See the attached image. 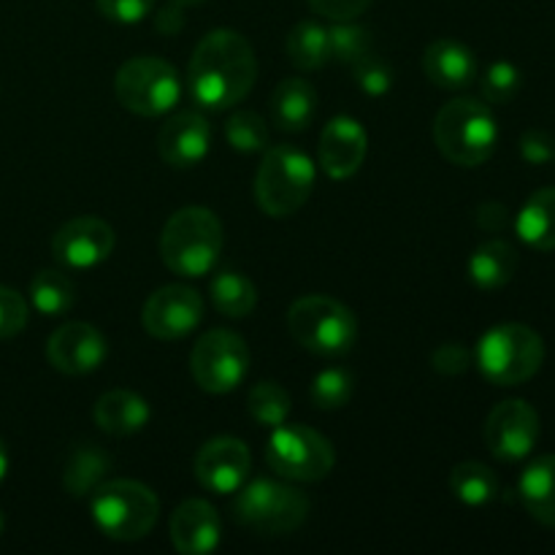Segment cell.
Instances as JSON below:
<instances>
[{
  "instance_id": "cell-1",
  "label": "cell",
  "mask_w": 555,
  "mask_h": 555,
  "mask_svg": "<svg viewBox=\"0 0 555 555\" xmlns=\"http://www.w3.org/2000/svg\"><path fill=\"white\" fill-rule=\"evenodd\" d=\"M258 76V60L236 30H211L190 60V95L209 112H225L247 98Z\"/></svg>"
},
{
  "instance_id": "cell-2",
  "label": "cell",
  "mask_w": 555,
  "mask_h": 555,
  "mask_svg": "<svg viewBox=\"0 0 555 555\" xmlns=\"http://www.w3.org/2000/svg\"><path fill=\"white\" fill-rule=\"evenodd\" d=\"M434 141L450 163L475 168L493 155L499 125L488 103L455 98L439 108L434 119Z\"/></svg>"
},
{
  "instance_id": "cell-3",
  "label": "cell",
  "mask_w": 555,
  "mask_h": 555,
  "mask_svg": "<svg viewBox=\"0 0 555 555\" xmlns=\"http://www.w3.org/2000/svg\"><path fill=\"white\" fill-rule=\"evenodd\" d=\"M222 225L215 211L184 206L166 222L160 236L163 263L179 276H204L222 253Z\"/></svg>"
},
{
  "instance_id": "cell-4",
  "label": "cell",
  "mask_w": 555,
  "mask_h": 555,
  "mask_svg": "<svg viewBox=\"0 0 555 555\" xmlns=\"http://www.w3.org/2000/svg\"><path fill=\"white\" fill-rule=\"evenodd\" d=\"M92 518L101 534L114 542L144 540L160 518L155 491L135 480L101 482L92 491Z\"/></svg>"
},
{
  "instance_id": "cell-5",
  "label": "cell",
  "mask_w": 555,
  "mask_h": 555,
  "mask_svg": "<svg viewBox=\"0 0 555 555\" xmlns=\"http://www.w3.org/2000/svg\"><path fill=\"white\" fill-rule=\"evenodd\" d=\"M287 328L298 345L323 358L345 356L358 339L356 314L331 296L298 298L287 312Z\"/></svg>"
},
{
  "instance_id": "cell-6",
  "label": "cell",
  "mask_w": 555,
  "mask_h": 555,
  "mask_svg": "<svg viewBox=\"0 0 555 555\" xmlns=\"http://www.w3.org/2000/svg\"><path fill=\"white\" fill-rule=\"evenodd\" d=\"M233 515L242 526L263 537H285L304 526L309 515V499L293 486L258 477L236 491Z\"/></svg>"
},
{
  "instance_id": "cell-7",
  "label": "cell",
  "mask_w": 555,
  "mask_h": 555,
  "mask_svg": "<svg viewBox=\"0 0 555 555\" xmlns=\"http://www.w3.org/2000/svg\"><path fill=\"white\" fill-rule=\"evenodd\" d=\"M314 188V166L301 150L271 146L255 177V198L269 217H291L309 201Z\"/></svg>"
},
{
  "instance_id": "cell-8",
  "label": "cell",
  "mask_w": 555,
  "mask_h": 555,
  "mask_svg": "<svg viewBox=\"0 0 555 555\" xmlns=\"http://www.w3.org/2000/svg\"><path fill=\"white\" fill-rule=\"evenodd\" d=\"M545 361V345L534 328L520 323L496 325L477 345V366L493 385H520Z\"/></svg>"
},
{
  "instance_id": "cell-9",
  "label": "cell",
  "mask_w": 555,
  "mask_h": 555,
  "mask_svg": "<svg viewBox=\"0 0 555 555\" xmlns=\"http://www.w3.org/2000/svg\"><path fill=\"white\" fill-rule=\"evenodd\" d=\"M266 461L280 477L293 482H318L331 475L336 464L334 444L309 426L271 428Z\"/></svg>"
},
{
  "instance_id": "cell-10",
  "label": "cell",
  "mask_w": 555,
  "mask_h": 555,
  "mask_svg": "<svg viewBox=\"0 0 555 555\" xmlns=\"http://www.w3.org/2000/svg\"><path fill=\"white\" fill-rule=\"evenodd\" d=\"M117 98L128 112L139 117H160L177 106L182 85L173 70L160 57H133L117 70Z\"/></svg>"
},
{
  "instance_id": "cell-11",
  "label": "cell",
  "mask_w": 555,
  "mask_h": 555,
  "mask_svg": "<svg viewBox=\"0 0 555 555\" xmlns=\"http://www.w3.org/2000/svg\"><path fill=\"white\" fill-rule=\"evenodd\" d=\"M190 372L206 393H231L249 374V347L233 331H209L193 347Z\"/></svg>"
},
{
  "instance_id": "cell-12",
  "label": "cell",
  "mask_w": 555,
  "mask_h": 555,
  "mask_svg": "<svg viewBox=\"0 0 555 555\" xmlns=\"http://www.w3.org/2000/svg\"><path fill=\"white\" fill-rule=\"evenodd\" d=\"M204 320V301L193 287L166 285L152 293L141 312L146 334L160 341H179Z\"/></svg>"
},
{
  "instance_id": "cell-13",
  "label": "cell",
  "mask_w": 555,
  "mask_h": 555,
  "mask_svg": "<svg viewBox=\"0 0 555 555\" xmlns=\"http://www.w3.org/2000/svg\"><path fill=\"white\" fill-rule=\"evenodd\" d=\"M540 439V415L529 401L509 399L493 406L486 423V444L499 461H524Z\"/></svg>"
},
{
  "instance_id": "cell-14",
  "label": "cell",
  "mask_w": 555,
  "mask_h": 555,
  "mask_svg": "<svg viewBox=\"0 0 555 555\" xmlns=\"http://www.w3.org/2000/svg\"><path fill=\"white\" fill-rule=\"evenodd\" d=\"M114 231L98 217H76L65 222L52 238V255L60 266L87 271L101 266L114 253Z\"/></svg>"
},
{
  "instance_id": "cell-15",
  "label": "cell",
  "mask_w": 555,
  "mask_h": 555,
  "mask_svg": "<svg viewBox=\"0 0 555 555\" xmlns=\"http://www.w3.org/2000/svg\"><path fill=\"white\" fill-rule=\"evenodd\" d=\"M253 455L236 437L209 439L195 455V477L204 488L215 493H236L249 480Z\"/></svg>"
},
{
  "instance_id": "cell-16",
  "label": "cell",
  "mask_w": 555,
  "mask_h": 555,
  "mask_svg": "<svg viewBox=\"0 0 555 555\" xmlns=\"http://www.w3.org/2000/svg\"><path fill=\"white\" fill-rule=\"evenodd\" d=\"M106 339L90 323H65L49 336L47 358L57 372L68 377L90 374L106 361Z\"/></svg>"
},
{
  "instance_id": "cell-17",
  "label": "cell",
  "mask_w": 555,
  "mask_h": 555,
  "mask_svg": "<svg viewBox=\"0 0 555 555\" xmlns=\"http://www.w3.org/2000/svg\"><path fill=\"white\" fill-rule=\"evenodd\" d=\"M369 139L361 122L352 117H334L323 128L318 146L320 168L331 179H350L366 160Z\"/></svg>"
},
{
  "instance_id": "cell-18",
  "label": "cell",
  "mask_w": 555,
  "mask_h": 555,
  "mask_svg": "<svg viewBox=\"0 0 555 555\" xmlns=\"http://www.w3.org/2000/svg\"><path fill=\"white\" fill-rule=\"evenodd\" d=\"M211 128L204 114L179 112L168 119L157 135V150L160 157L173 168H193L209 155Z\"/></svg>"
},
{
  "instance_id": "cell-19",
  "label": "cell",
  "mask_w": 555,
  "mask_h": 555,
  "mask_svg": "<svg viewBox=\"0 0 555 555\" xmlns=\"http://www.w3.org/2000/svg\"><path fill=\"white\" fill-rule=\"evenodd\" d=\"M220 537V515L204 499H188L171 515V542L182 555L215 553Z\"/></svg>"
},
{
  "instance_id": "cell-20",
  "label": "cell",
  "mask_w": 555,
  "mask_h": 555,
  "mask_svg": "<svg viewBox=\"0 0 555 555\" xmlns=\"http://www.w3.org/2000/svg\"><path fill=\"white\" fill-rule=\"evenodd\" d=\"M423 70L428 81L444 90H461L469 87L477 76V60L469 47L453 38H439L423 54Z\"/></svg>"
},
{
  "instance_id": "cell-21",
  "label": "cell",
  "mask_w": 555,
  "mask_h": 555,
  "mask_svg": "<svg viewBox=\"0 0 555 555\" xmlns=\"http://www.w3.org/2000/svg\"><path fill=\"white\" fill-rule=\"evenodd\" d=\"M95 423L112 437H130L150 423V404L133 390H108L98 399Z\"/></svg>"
},
{
  "instance_id": "cell-22",
  "label": "cell",
  "mask_w": 555,
  "mask_h": 555,
  "mask_svg": "<svg viewBox=\"0 0 555 555\" xmlns=\"http://www.w3.org/2000/svg\"><path fill=\"white\" fill-rule=\"evenodd\" d=\"M318 114V92L304 79H285L271 95V117L285 133H301Z\"/></svg>"
},
{
  "instance_id": "cell-23",
  "label": "cell",
  "mask_w": 555,
  "mask_h": 555,
  "mask_svg": "<svg viewBox=\"0 0 555 555\" xmlns=\"http://www.w3.org/2000/svg\"><path fill=\"white\" fill-rule=\"evenodd\" d=\"M518 491L531 518L555 529V455L531 461L520 475Z\"/></svg>"
},
{
  "instance_id": "cell-24",
  "label": "cell",
  "mask_w": 555,
  "mask_h": 555,
  "mask_svg": "<svg viewBox=\"0 0 555 555\" xmlns=\"http://www.w3.org/2000/svg\"><path fill=\"white\" fill-rule=\"evenodd\" d=\"M515 271H518V253L502 238L480 244L469 258V280L480 291H499L513 280Z\"/></svg>"
},
{
  "instance_id": "cell-25",
  "label": "cell",
  "mask_w": 555,
  "mask_h": 555,
  "mask_svg": "<svg viewBox=\"0 0 555 555\" xmlns=\"http://www.w3.org/2000/svg\"><path fill=\"white\" fill-rule=\"evenodd\" d=\"M518 236L540 253L555 249V188L537 190L518 211Z\"/></svg>"
},
{
  "instance_id": "cell-26",
  "label": "cell",
  "mask_w": 555,
  "mask_h": 555,
  "mask_svg": "<svg viewBox=\"0 0 555 555\" xmlns=\"http://www.w3.org/2000/svg\"><path fill=\"white\" fill-rule=\"evenodd\" d=\"M112 469V459L95 444H81L74 450L63 472V486L70 496H87L106 480Z\"/></svg>"
},
{
  "instance_id": "cell-27",
  "label": "cell",
  "mask_w": 555,
  "mask_h": 555,
  "mask_svg": "<svg viewBox=\"0 0 555 555\" xmlns=\"http://www.w3.org/2000/svg\"><path fill=\"white\" fill-rule=\"evenodd\" d=\"M211 304L225 318H247L258 307V287L242 271H220L209 285Z\"/></svg>"
},
{
  "instance_id": "cell-28",
  "label": "cell",
  "mask_w": 555,
  "mask_h": 555,
  "mask_svg": "<svg viewBox=\"0 0 555 555\" xmlns=\"http://www.w3.org/2000/svg\"><path fill=\"white\" fill-rule=\"evenodd\" d=\"M287 57L296 68L318 70L325 63H331V38L328 27L320 22H298L287 36Z\"/></svg>"
},
{
  "instance_id": "cell-29",
  "label": "cell",
  "mask_w": 555,
  "mask_h": 555,
  "mask_svg": "<svg viewBox=\"0 0 555 555\" xmlns=\"http://www.w3.org/2000/svg\"><path fill=\"white\" fill-rule=\"evenodd\" d=\"M450 491L466 507H486L499 496V480L480 461H464L450 475Z\"/></svg>"
},
{
  "instance_id": "cell-30",
  "label": "cell",
  "mask_w": 555,
  "mask_h": 555,
  "mask_svg": "<svg viewBox=\"0 0 555 555\" xmlns=\"http://www.w3.org/2000/svg\"><path fill=\"white\" fill-rule=\"evenodd\" d=\"M30 301L47 318L68 314L76 304V287L63 271L43 269L30 282Z\"/></svg>"
},
{
  "instance_id": "cell-31",
  "label": "cell",
  "mask_w": 555,
  "mask_h": 555,
  "mask_svg": "<svg viewBox=\"0 0 555 555\" xmlns=\"http://www.w3.org/2000/svg\"><path fill=\"white\" fill-rule=\"evenodd\" d=\"M249 415L266 428H276L291 415V396L276 383H258L249 390Z\"/></svg>"
},
{
  "instance_id": "cell-32",
  "label": "cell",
  "mask_w": 555,
  "mask_h": 555,
  "mask_svg": "<svg viewBox=\"0 0 555 555\" xmlns=\"http://www.w3.org/2000/svg\"><path fill=\"white\" fill-rule=\"evenodd\" d=\"M331 38V60L345 65H356L358 60H363L366 54H372V33L366 27L356 25L352 20L336 22L334 27H328Z\"/></svg>"
},
{
  "instance_id": "cell-33",
  "label": "cell",
  "mask_w": 555,
  "mask_h": 555,
  "mask_svg": "<svg viewBox=\"0 0 555 555\" xmlns=\"http://www.w3.org/2000/svg\"><path fill=\"white\" fill-rule=\"evenodd\" d=\"M225 139L238 152H263L269 150V125L255 112H236L225 122Z\"/></svg>"
},
{
  "instance_id": "cell-34",
  "label": "cell",
  "mask_w": 555,
  "mask_h": 555,
  "mask_svg": "<svg viewBox=\"0 0 555 555\" xmlns=\"http://www.w3.org/2000/svg\"><path fill=\"white\" fill-rule=\"evenodd\" d=\"M352 390H356V383L347 369H325L312 383V404L318 410H341L350 404Z\"/></svg>"
},
{
  "instance_id": "cell-35",
  "label": "cell",
  "mask_w": 555,
  "mask_h": 555,
  "mask_svg": "<svg viewBox=\"0 0 555 555\" xmlns=\"http://www.w3.org/2000/svg\"><path fill=\"white\" fill-rule=\"evenodd\" d=\"M520 70L513 63H493L482 76V95L488 103H509L520 92Z\"/></svg>"
},
{
  "instance_id": "cell-36",
  "label": "cell",
  "mask_w": 555,
  "mask_h": 555,
  "mask_svg": "<svg viewBox=\"0 0 555 555\" xmlns=\"http://www.w3.org/2000/svg\"><path fill=\"white\" fill-rule=\"evenodd\" d=\"M352 74H356L358 87L372 98L385 95V92H390V87H393V68H390L385 60L374 57V54H366L363 60H358V63L352 65Z\"/></svg>"
},
{
  "instance_id": "cell-37",
  "label": "cell",
  "mask_w": 555,
  "mask_h": 555,
  "mask_svg": "<svg viewBox=\"0 0 555 555\" xmlns=\"http://www.w3.org/2000/svg\"><path fill=\"white\" fill-rule=\"evenodd\" d=\"M27 301L11 287L0 285V341L14 339L16 334H22L27 325Z\"/></svg>"
},
{
  "instance_id": "cell-38",
  "label": "cell",
  "mask_w": 555,
  "mask_h": 555,
  "mask_svg": "<svg viewBox=\"0 0 555 555\" xmlns=\"http://www.w3.org/2000/svg\"><path fill=\"white\" fill-rule=\"evenodd\" d=\"M98 11L117 25H135L152 11L155 0H95Z\"/></svg>"
},
{
  "instance_id": "cell-39",
  "label": "cell",
  "mask_w": 555,
  "mask_h": 555,
  "mask_svg": "<svg viewBox=\"0 0 555 555\" xmlns=\"http://www.w3.org/2000/svg\"><path fill=\"white\" fill-rule=\"evenodd\" d=\"M309 5L314 14L325 16V20L345 22L361 16L372 5V0H309Z\"/></svg>"
},
{
  "instance_id": "cell-40",
  "label": "cell",
  "mask_w": 555,
  "mask_h": 555,
  "mask_svg": "<svg viewBox=\"0 0 555 555\" xmlns=\"http://www.w3.org/2000/svg\"><path fill=\"white\" fill-rule=\"evenodd\" d=\"M434 369L444 377H455V374H464L472 363V352L461 345H442L434 352Z\"/></svg>"
},
{
  "instance_id": "cell-41",
  "label": "cell",
  "mask_w": 555,
  "mask_h": 555,
  "mask_svg": "<svg viewBox=\"0 0 555 555\" xmlns=\"http://www.w3.org/2000/svg\"><path fill=\"white\" fill-rule=\"evenodd\" d=\"M520 155L529 163L540 166V163H547L555 157V139L545 130H529L520 139Z\"/></svg>"
},
{
  "instance_id": "cell-42",
  "label": "cell",
  "mask_w": 555,
  "mask_h": 555,
  "mask_svg": "<svg viewBox=\"0 0 555 555\" xmlns=\"http://www.w3.org/2000/svg\"><path fill=\"white\" fill-rule=\"evenodd\" d=\"M477 222H480L482 231H499V228L507 225V209L502 204H482L477 209Z\"/></svg>"
},
{
  "instance_id": "cell-43",
  "label": "cell",
  "mask_w": 555,
  "mask_h": 555,
  "mask_svg": "<svg viewBox=\"0 0 555 555\" xmlns=\"http://www.w3.org/2000/svg\"><path fill=\"white\" fill-rule=\"evenodd\" d=\"M182 27V14H179V5H166V9L157 14V30L166 33V36H173Z\"/></svg>"
},
{
  "instance_id": "cell-44",
  "label": "cell",
  "mask_w": 555,
  "mask_h": 555,
  "mask_svg": "<svg viewBox=\"0 0 555 555\" xmlns=\"http://www.w3.org/2000/svg\"><path fill=\"white\" fill-rule=\"evenodd\" d=\"M5 475H9V450H5L3 439H0V482L5 480Z\"/></svg>"
},
{
  "instance_id": "cell-45",
  "label": "cell",
  "mask_w": 555,
  "mask_h": 555,
  "mask_svg": "<svg viewBox=\"0 0 555 555\" xmlns=\"http://www.w3.org/2000/svg\"><path fill=\"white\" fill-rule=\"evenodd\" d=\"M171 3H177V5H198V3H204V0H171Z\"/></svg>"
},
{
  "instance_id": "cell-46",
  "label": "cell",
  "mask_w": 555,
  "mask_h": 555,
  "mask_svg": "<svg viewBox=\"0 0 555 555\" xmlns=\"http://www.w3.org/2000/svg\"><path fill=\"white\" fill-rule=\"evenodd\" d=\"M3 526H5V520H3V513H0V534H3Z\"/></svg>"
}]
</instances>
